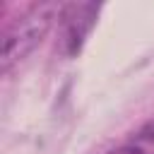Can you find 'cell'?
Masks as SVG:
<instances>
[{
  "mask_svg": "<svg viewBox=\"0 0 154 154\" xmlns=\"http://www.w3.org/2000/svg\"><path fill=\"white\" fill-rule=\"evenodd\" d=\"M63 5L55 2H41L22 12L17 19H12L2 31V53H0V67L2 72H10L12 65H17L24 55H29L36 43L48 34L51 24L60 19Z\"/></svg>",
  "mask_w": 154,
  "mask_h": 154,
  "instance_id": "cell-1",
  "label": "cell"
},
{
  "mask_svg": "<svg viewBox=\"0 0 154 154\" xmlns=\"http://www.w3.org/2000/svg\"><path fill=\"white\" fill-rule=\"evenodd\" d=\"M99 14V5L91 2H72V5H63L60 12V46L67 55L79 53L84 38L89 36L94 22Z\"/></svg>",
  "mask_w": 154,
  "mask_h": 154,
  "instance_id": "cell-2",
  "label": "cell"
},
{
  "mask_svg": "<svg viewBox=\"0 0 154 154\" xmlns=\"http://www.w3.org/2000/svg\"><path fill=\"white\" fill-rule=\"evenodd\" d=\"M108 154H154V120L144 123L140 130H135L123 144H118Z\"/></svg>",
  "mask_w": 154,
  "mask_h": 154,
  "instance_id": "cell-3",
  "label": "cell"
}]
</instances>
